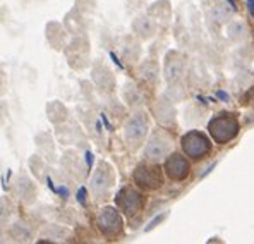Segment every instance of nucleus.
<instances>
[{"label":"nucleus","mask_w":254,"mask_h":244,"mask_svg":"<svg viewBox=\"0 0 254 244\" xmlns=\"http://www.w3.org/2000/svg\"><path fill=\"white\" fill-rule=\"evenodd\" d=\"M208 129H210L213 140L220 143V145H223V143H229L232 138H235V134L239 131V122L235 121V117H232V115L220 114L218 117H215L208 124Z\"/></svg>","instance_id":"1"},{"label":"nucleus","mask_w":254,"mask_h":244,"mask_svg":"<svg viewBox=\"0 0 254 244\" xmlns=\"http://www.w3.org/2000/svg\"><path fill=\"white\" fill-rule=\"evenodd\" d=\"M182 150L190 159H201L210 152V141L203 133L190 131L186 136H182Z\"/></svg>","instance_id":"2"},{"label":"nucleus","mask_w":254,"mask_h":244,"mask_svg":"<svg viewBox=\"0 0 254 244\" xmlns=\"http://www.w3.org/2000/svg\"><path fill=\"white\" fill-rule=\"evenodd\" d=\"M134 182L144 189H156L163 184V175L156 165H139L134 170Z\"/></svg>","instance_id":"3"},{"label":"nucleus","mask_w":254,"mask_h":244,"mask_svg":"<svg viewBox=\"0 0 254 244\" xmlns=\"http://www.w3.org/2000/svg\"><path fill=\"white\" fill-rule=\"evenodd\" d=\"M172 143L165 134L156 133L151 136V140L148 141V145L144 146V159L149 160V162H158L163 157H167L170 153Z\"/></svg>","instance_id":"4"},{"label":"nucleus","mask_w":254,"mask_h":244,"mask_svg":"<svg viewBox=\"0 0 254 244\" xmlns=\"http://www.w3.org/2000/svg\"><path fill=\"white\" fill-rule=\"evenodd\" d=\"M98 229L107 236V238H114L122 231V217L115 208H103L98 215Z\"/></svg>","instance_id":"5"},{"label":"nucleus","mask_w":254,"mask_h":244,"mask_svg":"<svg viewBox=\"0 0 254 244\" xmlns=\"http://www.w3.org/2000/svg\"><path fill=\"white\" fill-rule=\"evenodd\" d=\"M126 140L130 143L132 146L139 145L144 140V136L148 134V121L143 114H136L134 117H130L127 121L124 127Z\"/></svg>","instance_id":"6"},{"label":"nucleus","mask_w":254,"mask_h":244,"mask_svg":"<svg viewBox=\"0 0 254 244\" xmlns=\"http://www.w3.org/2000/svg\"><path fill=\"white\" fill-rule=\"evenodd\" d=\"M117 205L126 215H134L141 210L143 206V194L137 193L136 189L124 187L121 193L117 194Z\"/></svg>","instance_id":"7"},{"label":"nucleus","mask_w":254,"mask_h":244,"mask_svg":"<svg viewBox=\"0 0 254 244\" xmlns=\"http://www.w3.org/2000/svg\"><path fill=\"white\" fill-rule=\"evenodd\" d=\"M112 184H114V170L108 163L102 162L91 177V189L96 194H102L110 189Z\"/></svg>","instance_id":"8"},{"label":"nucleus","mask_w":254,"mask_h":244,"mask_svg":"<svg viewBox=\"0 0 254 244\" xmlns=\"http://www.w3.org/2000/svg\"><path fill=\"white\" fill-rule=\"evenodd\" d=\"M165 172L170 179L174 181H182L186 175L189 174V163L184 157L181 155H172L165 162Z\"/></svg>","instance_id":"9"},{"label":"nucleus","mask_w":254,"mask_h":244,"mask_svg":"<svg viewBox=\"0 0 254 244\" xmlns=\"http://www.w3.org/2000/svg\"><path fill=\"white\" fill-rule=\"evenodd\" d=\"M184 74V61L177 54H170L165 62V78L169 82H175L181 80Z\"/></svg>","instance_id":"10"},{"label":"nucleus","mask_w":254,"mask_h":244,"mask_svg":"<svg viewBox=\"0 0 254 244\" xmlns=\"http://www.w3.org/2000/svg\"><path fill=\"white\" fill-rule=\"evenodd\" d=\"M134 31L139 36H143V38H149L155 33V26H153V22L148 17H137L134 21Z\"/></svg>","instance_id":"11"},{"label":"nucleus","mask_w":254,"mask_h":244,"mask_svg":"<svg viewBox=\"0 0 254 244\" xmlns=\"http://www.w3.org/2000/svg\"><path fill=\"white\" fill-rule=\"evenodd\" d=\"M139 73H141V78L148 82H156L158 81V66L151 61H146L143 66L139 67Z\"/></svg>","instance_id":"12"},{"label":"nucleus","mask_w":254,"mask_h":244,"mask_svg":"<svg viewBox=\"0 0 254 244\" xmlns=\"http://www.w3.org/2000/svg\"><path fill=\"white\" fill-rule=\"evenodd\" d=\"M229 36L232 40H244L246 36H248V26L244 24V22L237 21V22H232V24L229 26Z\"/></svg>","instance_id":"13"},{"label":"nucleus","mask_w":254,"mask_h":244,"mask_svg":"<svg viewBox=\"0 0 254 244\" xmlns=\"http://www.w3.org/2000/svg\"><path fill=\"white\" fill-rule=\"evenodd\" d=\"M10 236H12L16 241H29V238H31V234H29V231L26 227H22L21 224L14 225L12 231H10Z\"/></svg>","instance_id":"14"},{"label":"nucleus","mask_w":254,"mask_h":244,"mask_svg":"<svg viewBox=\"0 0 254 244\" xmlns=\"http://www.w3.org/2000/svg\"><path fill=\"white\" fill-rule=\"evenodd\" d=\"M10 212H12L10 201L7 198H0V224H5L9 220Z\"/></svg>","instance_id":"15"},{"label":"nucleus","mask_w":254,"mask_h":244,"mask_svg":"<svg viewBox=\"0 0 254 244\" xmlns=\"http://www.w3.org/2000/svg\"><path fill=\"white\" fill-rule=\"evenodd\" d=\"M77 200H79V203H84L86 201V189L84 187H81L79 193H77Z\"/></svg>","instance_id":"16"},{"label":"nucleus","mask_w":254,"mask_h":244,"mask_svg":"<svg viewBox=\"0 0 254 244\" xmlns=\"http://www.w3.org/2000/svg\"><path fill=\"white\" fill-rule=\"evenodd\" d=\"M248 9H249V14L254 16V0H248Z\"/></svg>","instance_id":"17"},{"label":"nucleus","mask_w":254,"mask_h":244,"mask_svg":"<svg viewBox=\"0 0 254 244\" xmlns=\"http://www.w3.org/2000/svg\"><path fill=\"white\" fill-rule=\"evenodd\" d=\"M86 162H88V165H89V167H91V163H93V155H91V153H86Z\"/></svg>","instance_id":"18"},{"label":"nucleus","mask_w":254,"mask_h":244,"mask_svg":"<svg viewBox=\"0 0 254 244\" xmlns=\"http://www.w3.org/2000/svg\"><path fill=\"white\" fill-rule=\"evenodd\" d=\"M227 2H229L230 5H232V9H234V10L237 9V5H235V2H234V0H227Z\"/></svg>","instance_id":"19"},{"label":"nucleus","mask_w":254,"mask_h":244,"mask_svg":"<svg viewBox=\"0 0 254 244\" xmlns=\"http://www.w3.org/2000/svg\"><path fill=\"white\" fill-rule=\"evenodd\" d=\"M218 96H220V98H223V100H227V98H229V96H227L225 93H222V91L218 93Z\"/></svg>","instance_id":"20"},{"label":"nucleus","mask_w":254,"mask_h":244,"mask_svg":"<svg viewBox=\"0 0 254 244\" xmlns=\"http://www.w3.org/2000/svg\"><path fill=\"white\" fill-rule=\"evenodd\" d=\"M0 241H2V238H0Z\"/></svg>","instance_id":"21"}]
</instances>
